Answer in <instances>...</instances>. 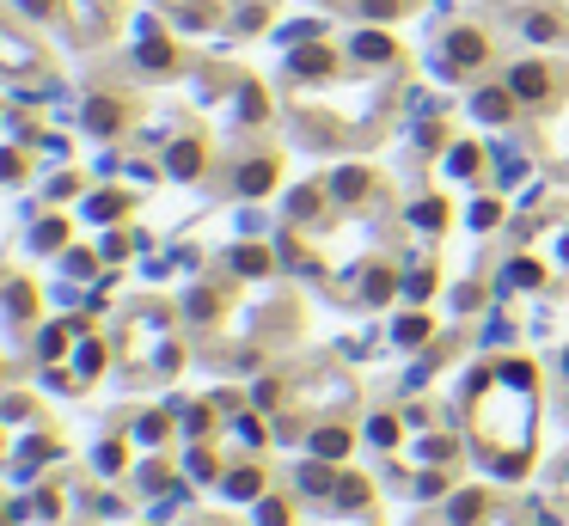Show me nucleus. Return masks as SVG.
Masks as SVG:
<instances>
[{"label":"nucleus","mask_w":569,"mask_h":526,"mask_svg":"<svg viewBox=\"0 0 569 526\" xmlns=\"http://www.w3.org/2000/svg\"><path fill=\"white\" fill-rule=\"evenodd\" d=\"M471 423H478L484 447H496V466L521 471L527 441H532V367L527 362L496 367V380L484 385V398H478V410H471Z\"/></svg>","instance_id":"obj_1"},{"label":"nucleus","mask_w":569,"mask_h":526,"mask_svg":"<svg viewBox=\"0 0 569 526\" xmlns=\"http://www.w3.org/2000/svg\"><path fill=\"white\" fill-rule=\"evenodd\" d=\"M514 92H521V99H545V68H514Z\"/></svg>","instance_id":"obj_2"},{"label":"nucleus","mask_w":569,"mask_h":526,"mask_svg":"<svg viewBox=\"0 0 569 526\" xmlns=\"http://www.w3.org/2000/svg\"><path fill=\"white\" fill-rule=\"evenodd\" d=\"M172 172L190 178V172H196V147H178V153H172Z\"/></svg>","instance_id":"obj_3"},{"label":"nucleus","mask_w":569,"mask_h":526,"mask_svg":"<svg viewBox=\"0 0 569 526\" xmlns=\"http://www.w3.org/2000/svg\"><path fill=\"white\" fill-rule=\"evenodd\" d=\"M453 56H459V61H478V56H484V43H478V37H453Z\"/></svg>","instance_id":"obj_4"},{"label":"nucleus","mask_w":569,"mask_h":526,"mask_svg":"<svg viewBox=\"0 0 569 526\" xmlns=\"http://www.w3.org/2000/svg\"><path fill=\"white\" fill-rule=\"evenodd\" d=\"M269 178H276L269 165H251V172H245V190H269Z\"/></svg>","instance_id":"obj_5"},{"label":"nucleus","mask_w":569,"mask_h":526,"mask_svg":"<svg viewBox=\"0 0 569 526\" xmlns=\"http://www.w3.org/2000/svg\"><path fill=\"white\" fill-rule=\"evenodd\" d=\"M478 110H484V117H502V110H509V99H502V92H484V99H478Z\"/></svg>","instance_id":"obj_6"},{"label":"nucleus","mask_w":569,"mask_h":526,"mask_svg":"<svg viewBox=\"0 0 569 526\" xmlns=\"http://www.w3.org/2000/svg\"><path fill=\"white\" fill-rule=\"evenodd\" d=\"M527 37L545 43V37H557V25H551V19H527Z\"/></svg>","instance_id":"obj_7"}]
</instances>
